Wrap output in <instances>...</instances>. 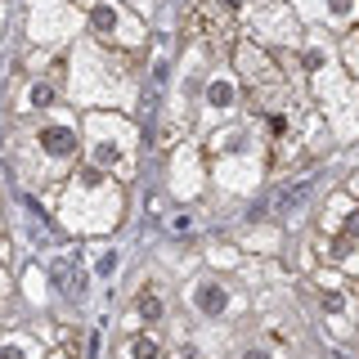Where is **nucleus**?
Here are the masks:
<instances>
[{
    "label": "nucleus",
    "instance_id": "f257e3e1",
    "mask_svg": "<svg viewBox=\"0 0 359 359\" xmlns=\"http://www.w3.org/2000/svg\"><path fill=\"white\" fill-rule=\"evenodd\" d=\"M126 355H130V359H162V341H157V337H149V332H135L130 346H126Z\"/></svg>",
    "mask_w": 359,
    "mask_h": 359
},
{
    "label": "nucleus",
    "instance_id": "f03ea898",
    "mask_svg": "<svg viewBox=\"0 0 359 359\" xmlns=\"http://www.w3.org/2000/svg\"><path fill=\"white\" fill-rule=\"evenodd\" d=\"M198 310H202V314H220V310H224V292H220L216 283H202V287H198Z\"/></svg>",
    "mask_w": 359,
    "mask_h": 359
},
{
    "label": "nucleus",
    "instance_id": "7ed1b4c3",
    "mask_svg": "<svg viewBox=\"0 0 359 359\" xmlns=\"http://www.w3.org/2000/svg\"><path fill=\"white\" fill-rule=\"evenodd\" d=\"M140 314L144 319H162V297H157V292H140Z\"/></svg>",
    "mask_w": 359,
    "mask_h": 359
},
{
    "label": "nucleus",
    "instance_id": "20e7f679",
    "mask_svg": "<svg viewBox=\"0 0 359 359\" xmlns=\"http://www.w3.org/2000/svg\"><path fill=\"white\" fill-rule=\"evenodd\" d=\"M0 359H36L27 341H0Z\"/></svg>",
    "mask_w": 359,
    "mask_h": 359
},
{
    "label": "nucleus",
    "instance_id": "39448f33",
    "mask_svg": "<svg viewBox=\"0 0 359 359\" xmlns=\"http://www.w3.org/2000/svg\"><path fill=\"white\" fill-rule=\"evenodd\" d=\"M238 359H274V355H269V351H261V346H252V351H243Z\"/></svg>",
    "mask_w": 359,
    "mask_h": 359
},
{
    "label": "nucleus",
    "instance_id": "423d86ee",
    "mask_svg": "<svg viewBox=\"0 0 359 359\" xmlns=\"http://www.w3.org/2000/svg\"><path fill=\"white\" fill-rule=\"evenodd\" d=\"M50 359H67V355H50Z\"/></svg>",
    "mask_w": 359,
    "mask_h": 359
}]
</instances>
